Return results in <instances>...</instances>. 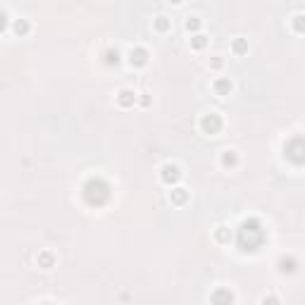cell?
Instances as JSON below:
<instances>
[{"instance_id":"obj_1","label":"cell","mask_w":305,"mask_h":305,"mask_svg":"<svg viewBox=\"0 0 305 305\" xmlns=\"http://www.w3.org/2000/svg\"><path fill=\"white\" fill-rule=\"evenodd\" d=\"M265 243V229H262L260 219H243L239 226V246L241 250H258Z\"/></svg>"},{"instance_id":"obj_2","label":"cell","mask_w":305,"mask_h":305,"mask_svg":"<svg viewBox=\"0 0 305 305\" xmlns=\"http://www.w3.org/2000/svg\"><path fill=\"white\" fill-rule=\"evenodd\" d=\"M81 193H84V200H86L88 205L100 208V205L108 203L110 186H108V182H105V179H100V176H91V179H86V184H84Z\"/></svg>"},{"instance_id":"obj_3","label":"cell","mask_w":305,"mask_h":305,"mask_svg":"<svg viewBox=\"0 0 305 305\" xmlns=\"http://www.w3.org/2000/svg\"><path fill=\"white\" fill-rule=\"evenodd\" d=\"M284 155L293 165H305V136H293L284 145Z\"/></svg>"},{"instance_id":"obj_4","label":"cell","mask_w":305,"mask_h":305,"mask_svg":"<svg viewBox=\"0 0 305 305\" xmlns=\"http://www.w3.org/2000/svg\"><path fill=\"white\" fill-rule=\"evenodd\" d=\"M198 126H200V131H203V134H210V136H215V134H219V131H222V126H224V119H222L217 112H210V115L200 117Z\"/></svg>"},{"instance_id":"obj_5","label":"cell","mask_w":305,"mask_h":305,"mask_svg":"<svg viewBox=\"0 0 305 305\" xmlns=\"http://www.w3.org/2000/svg\"><path fill=\"white\" fill-rule=\"evenodd\" d=\"M160 179L167 184V186H172V184H176L179 179H182V169L176 167L174 162H165V165L160 167Z\"/></svg>"},{"instance_id":"obj_6","label":"cell","mask_w":305,"mask_h":305,"mask_svg":"<svg viewBox=\"0 0 305 305\" xmlns=\"http://www.w3.org/2000/svg\"><path fill=\"white\" fill-rule=\"evenodd\" d=\"M148 50H145L143 45H136V48H131L129 50V65L131 67H145L148 65Z\"/></svg>"},{"instance_id":"obj_7","label":"cell","mask_w":305,"mask_h":305,"mask_svg":"<svg viewBox=\"0 0 305 305\" xmlns=\"http://www.w3.org/2000/svg\"><path fill=\"white\" fill-rule=\"evenodd\" d=\"M117 105H119V108H134V105H136V100H138V95L134 93V91H131V88H122V91H119V93H117Z\"/></svg>"},{"instance_id":"obj_8","label":"cell","mask_w":305,"mask_h":305,"mask_svg":"<svg viewBox=\"0 0 305 305\" xmlns=\"http://www.w3.org/2000/svg\"><path fill=\"white\" fill-rule=\"evenodd\" d=\"M232 88H234V84H232V79H229V77H217V79L212 81V91H215L219 98L229 95V93H232Z\"/></svg>"},{"instance_id":"obj_9","label":"cell","mask_w":305,"mask_h":305,"mask_svg":"<svg viewBox=\"0 0 305 305\" xmlns=\"http://www.w3.org/2000/svg\"><path fill=\"white\" fill-rule=\"evenodd\" d=\"M210 303H212V305H234V293H232L229 289H217V291H212Z\"/></svg>"},{"instance_id":"obj_10","label":"cell","mask_w":305,"mask_h":305,"mask_svg":"<svg viewBox=\"0 0 305 305\" xmlns=\"http://www.w3.org/2000/svg\"><path fill=\"white\" fill-rule=\"evenodd\" d=\"M276 267H279L282 274H293V272L298 269V260L293 258V255H282V258L276 260Z\"/></svg>"},{"instance_id":"obj_11","label":"cell","mask_w":305,"mask_h":305,"mask_svg":"<svg viewBox=\"0 0 305 305\" xmlns=\"http://www.w3.org/2000/svg\"><path fill=\"white\" fill-rule=\"evenodd\" d=\"M219 162H222V167H236L239 165V152L234 150V148H226V150H222V158H219Z\"/></svg>"},{"instance_id":"obj_12","label":"cell","mask_w":305,"mask_h":305,"mask_svg":"<svg viewBox=\"0 0 305 305\" xmlns=\"http://www.w3.org/2000/svg\"><path fill=\"white\" fill-rule=\"evenodd\" d=\"M212 236H215V241H217V243L226 246V243L232 241V229H229L226 224H217V226H215V232H212Z\"/></svg>"},{"instance_id":"obj_13","label":"cell","mask_w":305,"mask_h":305,"mask_svg":"<svg viewBox=\"0 0 305 305\" xmlns=\"http://www.w3.org/2000/svg\"><path fill=\"white\" fill-rule=\"evenodd\" d=\"M169 200L174 205H184L186 200H189V191L182 189V186H174V189L169 191Z\"/></svg>"},{"instance_id":"obj_14","label":"cell","mask_w":305,"mask_h":305,"mask_svg":"<svg viewBox=\"0 0 305 305\" xmlns=\"http://www.w3.org/2000/svg\"><path fill=\"white\" fill-rule=\"evenodd\" d=\"M36 262L41 269H50L53 265H55V255H53L50 250H41V253L36 255Z\"/></svg>"},{"instance_id":"obj_15","label":"cell","mask_w":305,"mask_h":305,"mask_svg":"<svg viewBox=\"0 0 305 305\" xmlns=\"http://www.w3.org/2000/svg\"><path fill=\"white\" fill-rule=\"evenodd\" d=\"M152 27L158 31H169L172 29V19H169L167 15H158L155 19H152Z\"/></svg>"},{"instance_id":"obj_16","label":"cell","mask_w":305,"mask_h":305,"mask_svg":"<svg viewBox=\"0 0 305 305\" xmlns=\"http://www.w3.org/2000/svg\"><path fill=\"white\" fill-rule=\"evenodd\" d=\"M291 27H293V31H298V34H305V15L303 12H296V15L291 17Z\"/></svg>"},{"instance_id":"obj_17","label":"cell","mask_w":305,"mask_h":305,"mask_svg":"<svg viewBox=\"0 0 305 305\" xmlns=\"http://www.w3.org/2000/svg\"><path fill=\"white\" fill-rule=\"evenodd\" d=\"M205 45H208V36H205V34H193V36H191V48H193V50H203Z\"/></svg>"},{"instance_id":"obj_18","label":"cell","mask_w":305,"mask_h":305,"mask_svg":"<svg viewBox=\"0 0 305 305\" xmlns=\"http://www.w3.org/2000/svg\"><path fill=\"white\" fill-rule=\"evenodd\" d=\"M232 50L236 53V55H246V53H248V41H246V38H234V41H232Z\"/></svg>"},{"instance_id":"obj_19","label":"cell","mask_w":305,"mask_h":305,"mask_svg":"<svg viewBox=\"0 0 305 305\" xmlns=\"http://www.w3.org/2000/svg\"><path fill=\"white\" fill-rule=\"evenodd\" d=\"M12 29H15L17 36H24V34H29V22L27 19H15V24H12Z\"/></svg>"},{"instance_id":"obj_20","label":"cell","mask_w":305,"mask_h":305,"mask_svg":"<svg viewBox=\"0 0 305 305\" xmlns=\"http://www.w3.org/2000/svg\"><path fill=\"white\" fill-rule=\"evenodd\" d=\"M103 60H105V65H117L119 62V53L115 48H108V50L103 53Z\"/></svg>"},{"instance_id":"obj_21","label":"cell","mask_w":305,"mask_h":305,"mask_svg":"<svg viewBox=\"0 0 305 305\" xmlns=\"http://www.w3.org/2000/svg\"><path fill=\"white\" fill-rule=\"evenodd\" d=\"M260 305H282V300H279V296H274V293H265Z\"/></svg>"},{"instance_id":"obj_22","label":"cell","mask_w":305,"mask_h":305,"mask_svg":"<svg viewBox=\"0 0 305 305\" xmlns=\"http://www.w3.org/2000/svg\"><path fill=\"white\" fill-rule=\"evenodd\" d=\"M200 27H203L200 17H189V19H186V29H189V31H198Z\"/></svg>"},{"instance_id":"obj_23","label":"cell","mask_w":305,"mask_h":305,"mask_svg":"<svg viewBox=\"0 0 305 305\" xmlns=\"http://www.w3.org/2000/svg\"><path fill=\"white\" fill-rule=\"evenodd\" d=\"M222 65H224V60H222V58H212V60H210V67H212V69H219Z\"/></svg>"},{"instance_id":"obj_24","label":"cell","mask_w":305,"mask_h":305,"mask_svg":"<svg viewBox=\"0 0 305 305\" xmlns=\"http://www.w3.org/2000/svg\"><path fill=\"white\" fill-rule=\"evenodd\" d=\"M138 103H141L143 108H148V105H150V95H148V93H141V100H138Z\"/></svg>"}]
</instances>
